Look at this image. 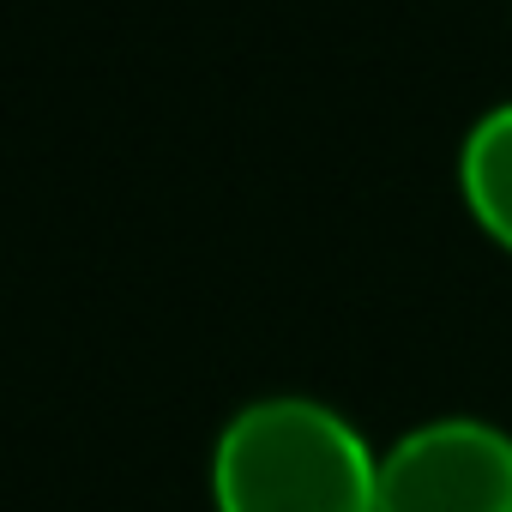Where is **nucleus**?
Wrapping results in <instances>:
<instances>
[{"label": "nucleus", "instance_id": "3", "mask_svg": "<svg viewBox=\"0 0 512 512\" xmlns=\"http://www.w3.org/2000/svg\"><path fill=\"white\" fill-rule=\"evenodd\" d=\"M458 193L470 217L512 253V97L488 103L458 139Z\"/></svg>", "mask_w": 512, "mask_h": 512}, {"label": "nucleus", "instance_id": "2", "mask_svg": "<svg viewBox=\"0 0 512 512\" xmlns=\"http://www.w3.org/2000/svg\"><path fill=\"white\" fill-rule=\"evenodd\" d=\"M374 512H512V434L482 416H434L380 452Z\"/></svg>", "mask_w": 512, "mask_h": 512}, {"label": "nucleus", "instance_id": "1", "mask_svg": "<svg viewBox=\"0 0 512 512\" xmlns=\"http://www.w3.org/2000/svg\"><path fill=\"white\" fill-rule=\"evenodd\" d=\"M211 506L217 512H374L380 452L344 410L308 392L253 398L211 440Z\"/></svg>", "mask_w": 512, "mask_h": 512}]
</instances>
